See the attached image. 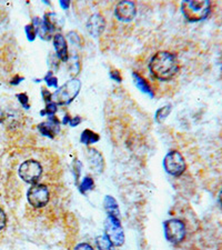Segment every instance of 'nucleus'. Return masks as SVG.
I'll use <instances>...</instances> for the list:
<instances>
[{
    "mask_svg": "<svg viewBox=\"0 0 222 250\" xmlns=\"http://www.w3.org/2000/svg\"><path fill=\"white\" fill-rule=\"evenodd\" d=\"M103 208L108 213V216H114V217H117V218H119L120 216L119 206L117 204V201L114 197L106 196V198L103 200Z\"/></svg>",
    "mask_w": 222,
    "mask_h": 250,
    "instance_id": "nucleus-16",
    "label": "nucleus"
},
{
    "mask_svg": "<svg viewBox=\"0 0 222 250\" xmlns=\"http://www.w3.org/2000/svg\"><path fill=\"white\" fill-rule=\"evenodd\" d=\"M43 22L51 32L61 30L63 28V19L61 16L56 13H47L43 17Z\"/></svg>",
    "mask_w": 222,
    "mask_h": 250,
    "instance_id": "nucleus-14",
    "label": "nucleus"
},
{
    "mask_svg": "<svg viewBox=\"0 0 222 250\" xmlns=\"http://www.w3.org/2000/svg\"><path fill=\"white\" fill-rule=\"evenodd\" d=\"M58 108H57V104L51 102L49 104H46V108L42 111H40V115L44 116V115H48V116H55L56 112H57Z\"/></svg>",
    "mask_w": 222,
    "mask_h": 250,
    "instance_id": "nucleus-24",
    "label": "nucleus"
},
{
    "mask_svg": "<svg viewBox=\"0 0 222 250\" xmlns=\"http://www.w3.org/2000/svg\"><path fill=\"white\" fill-rule=\"evenodd\" d=\"M49 59H50V62H52V63L49 64V67H51L55 71H57L58 68H59V58L57 57V55L55 56L54 54H51L49 56Z\"/></svg>",
    "mask_w": 222,
    "mask_h": 250,
    "instance_id": "nucleus-29",
    "label": "nucleus"
},
{
    "mask_svg": "<svg viewBox=\"0 0 222 250\" xmlns=\"http://www.w3.org/2000/svg\"><path fill=\"white\" fill-rule=\"evenodd\" d=\"M60 6H61L63 9H68L70 6V2L69 1H66V0H62V1H60Z\"/></svg>",
    "mask_w": 222,
    "mask_h": 250,
    "instance_id": "nucleus-35",
    "label": "nucleus"
},
{
    "mask_svg": "<svg viewBox=\"0 0 222 250\" xmlns=\"http://www.w3.org/2000/svg\"><path fill=\"white\" fill-rule=\"evenodd\" d=\"M110 77L117 83H121V80H122V78H121L120 72L118 70H111L110 71Z\"/></svg>",
    "mask_w": 222,
    "mask_h": 250,
    "instance_id": "nucleus-32",
    "label": "nucleus"
},
{
    "mask_svg": "<svg viewBox=\"0 0 222 250\" xmlns=\"http://www.w3.org/2000/svg\"><path fill=\"white\" fill-rule=\"evenodd\" d=\"M104 232H106V237L114 246L120 247L123 245L124 232L119 218L114 216H108L104 220Z\"/></svg>",
    "mask_w": 222,
    "mask_h": 250,
    "instance_id": "nucleus-4",
    "label": "nucleus"
},
{
    "mask_svg": "<svg viewBox=\"0 0 222 250\" xmlns=\"http://www.w3.org/2000/svg\"><path fill=\"white\" fill-rule=\"evenodd\" d=\"M19 80H23V78H22V77H17L16 79H14L13 82H11V83H13V84H17V83H19Z\"/></svg>",
    "mask_w": 222,
    "mask_h": 250,
    "instance_id": "nucleus-37",
    "label": "nucleus"
},
{
    "mask_svg": "<svg viewBox=\"0 0 222 250\" xmlns=\"http://www.w3.org/2000/svg\"><path fill=\"white\" fill-rule=\"evenodd\" d=\"M87 158L89 166L96 173H101L104 167L103 157L98 150L94 148H89L87 151Z\"/></svg>",
    "mask_w": 222,
    "mask_h": 250,
    "instance_id": "nucleus-12",
    "label": "nucleus"
},
{
    "mask_svg": "<svg viewBox=\"0 0 222 250\" xmlns=\"http://www.w3.org/2000/svg\"><path fill=\"white\" fill-rule=\"evenodd\" d=\"M70 116L69 115H66L64 116V118H63V122H62V124L63 125H67V124H69V122H70Z\"/></svg>",
    "mask_w": 222,
    "mask_h": 250,
    "instance_id": "nucleus-36",
    "label": "nucleus"
},
{
    "mask_svg": "<svg viewBox=\"0 0 222 250\" xmlns=\"http://www.w3.org/2000/svg\"><path fill=\"white\" fill-rule=\"evenodd\" d=\"M68 39H69V42H70V43H71L72 46L81 48V46H82V39L79 36L78 32L70 31L69 34H68Z\"/></svg>",
    "mask_w": 222,
    "mask_h": 250,
    "instance_id": "nucleus-23",
    "label": "nucleus"
},
{
    "mask_svg": "<svg viewBox=\"0 0 222 250\" xmlns=\"http://www.w3.org/2000/svg\"><path fill=\"white\" fill-rule=\"evenodd\" d=\"M81 163L79 160H75L74 163V173H75V179L76 184H79V178H80V172H81Z\"/></svg>",
    "mask_w": 222,
    "mask_h": 250,
    "instance_id": "nucleus-26",
    "label": "nucleus"
},
{
    "mask_svg": "<svg viewBox=\"0 0 222 250\" xmlns=\"http://www.w3.org/2000/svg\"><path fill=\"white\" fill-rule=\"evenodd\" d=\"M170 112H171V104H167V106L161 107L160 109H158L156 112L157 123H159V124L162 123L163 120L167 119V117L170 115Z\"/></svg>",
    "mask_w": 222,
    "mask_h": 250,
    "instance_id": "nucleus-21",
    "label": "nucleus"
},
{
    "mask_svg": "<svg viewBox=\"0 0 222 250\" xmlns=\"http://www.w3.org/2000/svg\"><path fill=\"white\" fill-rule=\"evenodd\" d=\"M80 123H81V118H80L79 116H77V117H75V118H71L70 119L69 125H70L71 127H76V126H78Z\"/></svg>",
    "mask_w": 222,
    "mask_h": 250,
    "instance_id": "nucleus-34",
    "label": "nucleus"
},
{
    "mask_svg": "<svg viewBox=\"0 0 222 250\" xmlns=\"http://www.w3.org/2000/svg\"><path fill=\"white\" fill-rule=\"evenodd\" d=\"M81 83L79 79L71 78L70 80L64 83L61 87H59L54 94H52V102L60 106H66L74 102L75 98L78 96Z\"/></svg>",
    "mask_w": 222,
    "mask_h": 250,
    "instance_id": "nucleus-3",
    "label": "nucleus"
},
{
    "mask_svg": "<svg viewBox=\"0 0 222 250\" xmlns=\"http://www.w3.org/2000/svg\"><path fill=\"white\" fill-rule=\"evenodd\" d=\"M75 250H95V249L87 243H81V244L76 246Z\"/></svg>",
    "mask_w": 222,
    "mask_h": 250,
    "instance_id": "nucleus-33",
    "label": "nucleus"
},
{
    "mask_svg": "<svg viewBox=\"0 0 222 250\" xmlns=\"http://www.w3.org/2000/svg\"><path fill=\"white\" fill-rule=\"evenodd\" d=\"M54 46L56 55L61 62H67L69 59V51H68V43L66 38L61 34L54 36Z\"/></svg>",
    "mask_w": 222,
    "mask_h": 250,
    "instance_id": "nucleus-13",
    "label": "nucleus"
},
{
    "mask_svg": "<svg viewBox=\"0 0 222 250\" xmlns=\"http://www.w3.org/2000/svg\"><path fill=\"white\" fill-rule=\"evenodd\" d=\"M132 78H133V82H135V84L137 86V88H139V89L142 92H144V94H147L150 97H153V91L151 89L150 84L148 83L147 80L144 79L142 76L137 74V72H133Z\"/></svg>",
    "mask_w": 222,
    "mask_h": 250,
    "instance_id": "nucleus-17",
    "label": "nucleus"
},
{
    "mask_svg": "<svg viewBox=\"0 0 222 250\" xmlns=\"http://www.w3.org/2000/svg\"><path fill=\"white\" fill-rule=\"evenodd\" d=\"M99 139H100L99 135L96 134L95 131L90 130V129H86V130H83L81 136H80V141H81L83 145H87V146L88 145H92L97 143V141H99Z\"/></svg>",
    "mask_w": 222,
    "mask_h": 250,
    "instance_id": "nucleus-18",
    "label": "nucleus"
},
{
    "mask_svg": "<svg viewBox=\"0 0 222 250\" xmlns=\"http://www.w3.org/2000/svg\"><path fill=\"white\" fill-rule=\"evenodd\" d=\"M31 25L35 27L36 34H37L40 38L43 40H50L52 38V32L48 29L47 26L44 25L43 20L40 18H34L32 19Z\"/></svg>",
    "mask_w": 222,
    "mask_h": 250,
    "instance_id": "nucleus-15",
    "label": "nucleus"
},
{
    "mask_svg": "<svg viewBox=\"0 0 222 250\" xmlns=\"http://www.w3.org/2000/svg\"><path fill=\"white\" fill-rule=\"evenodd\" d=\"M220 60H221V67H222V55H221V58H220Z\"/></svg>",
    "mask_w": 222,
    "mask_h": 250,
    "instance_id": "nucleus-39",
    "label": "nucleus"
},
{
    "mask_svg": "<svg viewBox=\"0 0 222 250\" xmlns=\"http://www.w3.org/2000/svg\"><path fill=\"white\" fill-rule=\"evenodd\" d=\"M96 243H97V247H98L99 250H115L114 245L111 244V241L108 239L106 235L97 237Z\"/></svg>",
    "mask_w": 222,
    "mask_h": 250,
    "instance_id": "nucleus-20",
    "label": "nucleus"
},
{
    "mask_svg": "<svg viewBox=\"0 0 222 250\" xmlns=\"http://www.w3.org/2000/svg\"><path fill=\"white\" fill-rule=\"evenodd\" d=\"M68 62V69L70 70V72L72 75H78L80 71V60L79 57L77 55L74 56H69V59L67 60Z\"/></svg>",
    "mask_w": 222,
    "mask_h": 250,
    "instance_id": "nucleus-19",
    "label": "nucleus"
},
{
    "mask_svg": "<svg viewBox=\"0 0 222 250\" xmlns=\"http://www.w3.org/2000/svg\"><path fill=\"white\" fill-rule=\"evenodd\" d=\"M163 167L169 175L179 177L185 170L184 158L179 151H169L163 159Z\"/></svg>",
    "mask_w": 222,
    "mask_h": 250,
    "instance_id": "nucleus-5",
    "label": "nucleus"
},
{
    "mask_svg": "<svg viewBox=\"0 0 222 250\" xmlns=\"http://www.w3.org/2000/svg\"><path fill=\"white\" fill-rule=\"evenodd\" d=\"M17 98L20 102V104H22L23 108H26V109H29L30 108V104H29V98H28L27 94H18L17 95Z\"/></svg>",
    "mask_w": 222,
    "mask_h": 250,
    "instance_id": "nucleus-27",
    "label": "nucleus"
},
{
    "mask_svg": "<svg viewBox=\"0 0 222 250\" xmlns=\"http://www.w3.org/2000/svg\"><path fill=\"white\" fill-rule=\"evenodd\" d=\"M95 186L94 180H92L91 177H84L83 180L81 181V184L79 185V190L81 193H86L87 191L91 190Z\"/></svg>",
    "mask_w": 222,
    "mask_h": 250,
    "instance_id": "nucleus-22",
    "label": "nucleus"
},
{
    "mask_svg": "<svg viewBox=\"0 0 222 250\" xmlns=\"http://www.w3.org/2000/svg\"><path fill=\"white\" fill-rule=\"evenodd\" d=\"M104 27H106V21L100 14L91 15L86 23L87 30L92 37H99L103 32Z\"/></svg>",
    "mask_w": 222,
    "mask_h": 250,
    "instance_id": "nucleus-11",
    "label": "nucleus"
},
{
    "mask_svg": "<svg viewBox=\"0 0 222 250\" xmlns=\"http://www.w3.org/2000/svg\"><path fill=\"white\" fill-rule=\"evenodd\" d=\"M149 70L155 78L161 82H168L177 75L179 62L176 55L169 51H159L153 55L149 62Z\"/></svg>",
    "mask_w": 222,
    "mask_h": 250,
    "instance_id": "nucleus-1",
    "label": "nucleus"
},
{
    "mask_svg": "<svg viewBox=\"0 0 222 250\" xmlns=\"http://www.w3.org/2000/svg\"><path fill=\"white\" fill-rule=\"evenodd\" d=\"M25 30H26V34H27V37H28V39L30 40V42H32V40H35V38H36V29H35V27L31 25H28V26H26V28H25Z\"/></svg>",
    "mask_w": 222,
    "mask_h": 250,
    "instance_id": "nucleus-28",
    "label": "nucleus"
},
{
    "mask_svg": "<svg viewBox=\"0 0 222 250\" xmlns=\"http://www.w3.org/2000/svg\"><path fill=\"white\" fill-rule=\"evenodd\" d=\"M219 201H220V204L222 205V190H221V192H220V195H219Z\"/></svg>",
    "mask_w": 222,
    "mask_h": 250,
    "instance_id": "nucleus-38",
    "label": "nucleus"
},
{
    "mask_svg": "<svg viewBox=\"0 0 222 250\" xmlns=\"http://www.w3.org/2000/svg\"><path fill=\"white\" fill-rule=\"evenodd\" d=\"M164 235L169 243L180 244L185 237V226L180 219H169L164 223Z\"/></svg>",
    "mask_w": 222,
    "mask_h": 250,
    "instance_id": "nucleus-6",
    "label": "nucleus"
},
{
    "mask_svg": "<svg viewBox=\"0 0 222 250\" xmlns=\"http://www.w3.org/2000/svg\"><path fill=\"white\" fill-rule=\"evenodd\" d=\"M6 224H7L6 213L2 210V209H0V230L6 227Z\"/></svg>",
    "mask_w": 222,
    "mask_h": 250,
    "instance_id": "nucleus-31",
    "label": "nucleus"
},
{
    "mask_svg": "<svg viewBox=\"0 0 222 250\" xmlns=\"http://www.w3.org/2000/svg\"><path fill=\"white\" fill-rule=\"evenodd\" d=\"M115 14L117 16V18L121 20V21H124V22L131 21V20L135 19L136 14H137L135 2L132 1L119 2L118 5L116 6Z\"/></svg>",
    "mask_w": 222,
    "mask_h": 250,
    "instance_id": "nucleus-9",
    "label": "nucleus"
},
{
    "mask_svg": "<svg viewBox=\"0 0 222 250\" xmlns=\"http://www.w3.org/2000/svg\"><path fill=\"white\" fill-rule=\"evenodd\" d=\"M44 82L47 83V84L49 87H55V88L58 87V79L54 75V72L52 71H49L46 75V77H44Z\"/></svg>",
    "mask_w": 222,
    "mask_h": 250,
    "instance_id": "nucleus-25",
    "label": "nucleus"
},
{
    "mask_svg": "<svg viewBox=\"0 0 222 250\" xmlns=\"http://www.w3.org/2000/svg\"><path fill=\"white\" fill-rule=\"evenodd\" d=\"M38 130L48 138H55L60 131V122L56 116H49L48 120L38 125Z\"/></svg>",
    "mask_w": 222,
    "mask_h": 250,
    "instance_id": "nucleus-10",
    "label": "nucleus"
},
{
    "mask_svg": "<svg viewBox=\"0 0 222 250\" xmlns=\"http://www.w3.org/2000/svg\"><path fill=\"white\" fill-rule=\"evenodd\" d=\"M41 96L44 102H46V104L52 102V95L50 94V91H48L46 88H42L41 89Z\"/></svg>",
    "mask_w": 222,
    "mask_h": 250,
    "instance_id": "nucleus-30",
    "label": "nucleus"
},
{
    "mask_svg": "<svg viewBox=\"0 0 222 250\" xmlns=\"http://www.w3.org/2000/svg\"><path fill=\"white\" fill-rule=\"evenodd\" d=\"M27 199L32 207L42 208L49 201V190L44 185L35 184L28 190Z\"/></svg>",
    "mask_w": 222,
    "mask_h": 250,
    "instance_id": "nucleus-8",
    "label": "nucleus"
},
{
    "mask_svg": "<svg viewBox=\"0 0 222 250\" xmlns=\"http://www.w3.org/2000/svg\"><path fill=\"white\" fill-rule=\"evenodd\" d=\"M42 173V167L38 161L27 160L19 167V176L25 183L35 185L38 183Z\"/></svg>",
    "mask_w": 222,
    "mask_h": 250,
    "instance_id": "nucleus-7",
    "label": "nucleus"
},
{
    "mask_svg": "<svg viewBox=\"0 0 222 250\" xmlns=\"http://www.w3.org/2000/svg\"><path fill=\"white\" fill-rule=\"evenodd\" d=\"M210 9H211V3L208 0H203V1L188 0L181 3V10L184 18L190 22L201 21L207 18L210 14Z\"/></svg>",
    "mask_w": 222,
    "mask_h": 250,
    "instance_id": "nucleus-2",
    "label": "nucleus"
}]
</instances>
